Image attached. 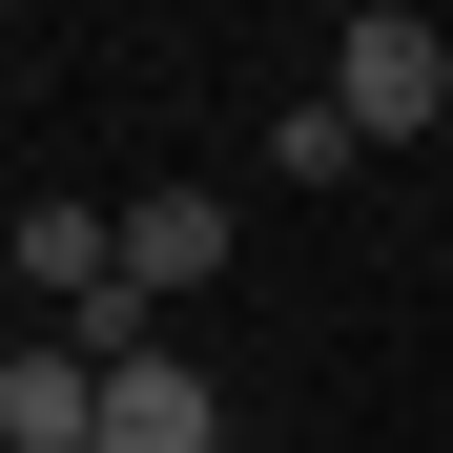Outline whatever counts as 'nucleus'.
Returning <instances> with one entry per match:
<instances>
[{
  "label": "nucleus",
  "instance_id": "obj_2",
  "mask_svg": "<svg viewBox=\"0 0 453 453\" xmlns=\"http://www.w3.org/2000/svg\"><path fill=\"white\" fill-rule=\"evenodd\" d=\"M0 453H104V371L62 350V330L0 350Z\"/></svg>",
  "mask_w": 453,
  "mask_h": 453
},
{
  "label": "nucleus",
  "instance_id": "obj_4",
  "mask_svg": "<svg viewBox=\"0 0 453 453\" xmlns=\"http://www.w3.org/2000/svg\"><path fill=\"white\" fill-rule=\"evenodd\" d=\"M206 268H226V206H206V186H144V206H124V288H144V310H186Z\"/></svg>",
  "mask_w": 453,
  "mask_h": 453
},
{
  "label": "nucleus",
  "instance_id": "obj_1",
  "mask_svg": "<svg viewBox=\"0 0 453 453\" xmlns=\"http://www.w3.org/2000/svg\"><path fill=\"white\" fill-rule=\"evenodd\" d=\"M433 104H453V21H412V0H371V21L330 42V124H350V144H412Z\"/></svg>",
  "mask_w": 453,
  "mask_h": 453
},
{
  "label": "nucleus",
  "instance_id": "obj_3",
  "mask_svg": "<svg viewBox=\"0 0 453 453\" xmlns=\"http://www.w3.org/2000/svg\"><path fill=\"white\" fill-rule=\"evenodd\" d=\"M104 453H226L206 371H186V350H124V371H104Z\"/></svg>",
  "mask_w": 453,
  "mask_h": 453
}]
</instances>
